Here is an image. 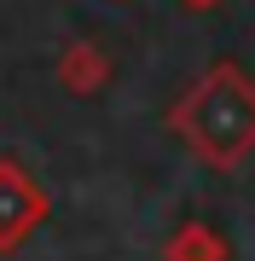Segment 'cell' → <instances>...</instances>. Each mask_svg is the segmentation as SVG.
I'll list each match as a JSON object with an SVG mask.
<instances>
[{
	"mask_svg": "<svg viewBox=\"0 0 255 261\" xmlns=\"http://www.w3.org/2000/svg\"><path fill=\"white\" fill-rule=\"evenodd\" d=\"M186 122H191V140H197L209 157L232 163L255 145V87L244 82L238 70H215L209 87L186 105Z\"/></svg>",
	"mask_w": 255,
	"mask_h": 261,
	"instance_id": "1",
	"label": "cell"
}]
</instances>
